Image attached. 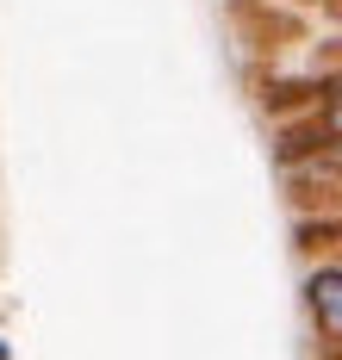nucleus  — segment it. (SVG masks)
I'll return each mask as SVG.
<instances>
[{
    "instance_id": "20e7f679",
    "label": "nucleus",
    "mask_w": 342,
    "mask_h": 360,
    "mask_svg": "<svg viewBox=\"0 0 342 360\" xmlns=\"http://www.w3.org/2000/svg\"><path fill=\"white\" fill-rule=\"evenodd\" d=\"M0 360H13V342H6V335H0Z\"/></svg>"
},
{
    "instance_id": "7ed1b4c3",
    "label": "nucleus",
    "mask_w": 342,
    "mask_h": 360,
    "mask_svg": "<svg viewBox=\"0 0 342 360\" xmlns=\"http://www.w3.org/2000/svg\"><path fill=\"white\" fill-rule=\"evenodd\" d=\"M286 6H311V13H342V0H286Z\"/></svg>"
},
{
    "instance_id": "f257e3e1",
    "label": "nucleus",
    "mask_w": 342,
    "mask_h": 360,
    "mask_svg": "<svg viewBox=\"0 0 342 360\" xmlns=\"http://www.w3.org/2000/svg\"><path fill=\"white\" fill-rule=\"evenodd\" d=\"M299 304H305V323H311V335H317V348H324L330 360H342V255L305 261Z\"/></svg>"
},
{
    "instance_id": "f03ea898",
    "label": "nucleus",
    "mask_w": 342,
    "mask_h": 360,
    "mask_svg": "<svg viewBox=\"0 0 342 360\" xmlns=\"http://www.w3.org/2000/svg\"><path fill=\"white\" fill-rule=\"evenodd\" d=\"M336 143H342V81H330L317 112H311V124H305V155L311 149H336Z\"/></svg>"
}]
</instances>
